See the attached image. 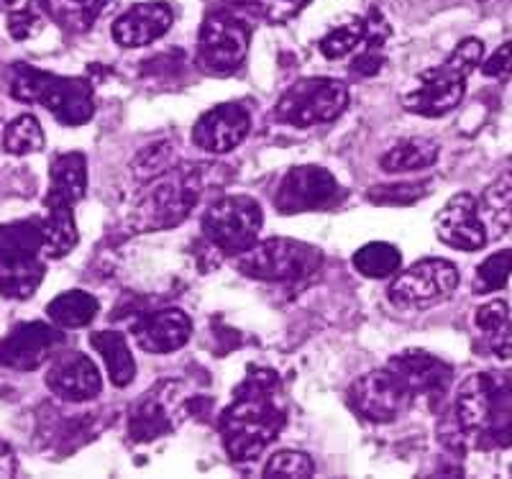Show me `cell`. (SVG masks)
Listing matches in <instances>:
<instances>
[{"label": "cell", "instance_id": "1", "mask_svg": "<svg viewBox=\"0 0 512 479\" xmlns=\"http://www.w3.org/2000/svg\"><path fill=\"white\" fill-rule=\"evenodd\" d=\"M285 423L287 398L280 377L272 369H254L233 392L218 428L233 462H251L280 436Z\"/></svg>", "mask_w": 512, "mask_h": 479}, {"label": "cell", "instance_id": "2", "mask_svg": "<svg viewBox=\"0 0 512 479\" xmlns=\"http://www.w3.org/2000/svg\"><path fill=\"white\" fill-rule=\"evenodd\" d=\"M456 426L461 439L479 449L512 446V372H477L456 395Z\"/></svg>", "mask_w": 512, "mask_h": 479}, {"label": "cell", "instance_id": "3", "mask_svg": "<svg viewBox=\"0 0 512 479\" xmlns=\"http://www.w3.org/2000/svg\"><path fill=\"white\" fill-rule=\"evenodd\" d=\"M203 193V172L195 164L169 167L162 175L146 180L144 190L134 198L128 223L139 234L167 231L187 221Z\"/></svg>", "mask_w": 512, "mask_h": 479}, {"label": "cell", "instance_id": "4", "mask_svg": "<svg viewBox=\"0 0 512 479\" xmlns=\"http://www.w3.org/2000/svg\"><path fill=\"white\" fill-rule=\"evenodd\" d=\"M6 82L11 98L47 108L62 126H82L95 116L93 85L82 77L52 75L16 62L8 67Z\"/></svg>", "mask_w": 512, "mask_h": 479}, {"label": "cell", "instance_id": "5", "mask_svg": "<svg viewBox=\"0 0 512 479\" xmlns=\"http://www.w3.org/2000/svg\"><path fill=\"white\" fill-rule=\"evenodd\" d=\"M482 57V41L464 39L441 67H431V70L420 72L418 85L402 98L405 108L425 118H438L451 113L459 106L461 98H464L466 77L482 65Z\"/></svg>", "mask_w": 512, "mask_h": 479}, {"label": "cell", "instance_id": "6", "mask_svg": "<svg viewBox=\"0 0 512 479\" xmlns=\"http://www.w3.org/2000/svg\"><path fill=\"white\" fill-rule=\"evenodd\" d=\"M44 231L39 218L11 221L0 226V295L26 300L39 290L44 264Z\"/></svg>", "mask_w": 512, "mask_h": 479}, {"label": "cell", "instance_id": "7", "mask_svg": "<svg viewBox=\"0 0 512 479\" xmlns=\"http://www.w3.org/2000/svg\"><path fill=\"white\" fill-rule=\"evenodd\" d=\"M236 264L246 277L282 285H303L320 272L323 254L315 246L295 239H267L254 244L249 252L236 257Z\"/></svg>", "mask_w": 512, "mask_h": 479}, {"label": "cell", "instance_id": "8", "mask_svg": "<svg viewBox=\"0 0 512 479\" xmlns=\"http://www.w3.org/2000/svg\"><path fill=\"white\" fill-rule=\"evenodd\" d=\"M262 205L249 195H226L210 205L203 216V234L213 249L228 257H241L256 244L262 231Z\"/></svg>", "mask_w": 512, "mask_h": 479}, {"label": "cell", "instance_id": "9", "mask_svg": "<svg viewBox=\"0 0 512 479\" xmlns=\"http://www.w3.org/2000/svg\"><path fill=\"white\" fill-rule=\"evenodd\" d=\"M349 106V90L331 77H308L285 90L274 118L295 129H310L315 123L336 121Z\"/></svg>", "mask_w": 512, "mask_h": 479}, {"label": "cell", "instance_id": "10", "mask_svg": "<svg viewBox=\"0 0 512 479\" xmlns=\"http://www.w3.org/2000/svg\"><path fill=\"white\" fill-rule=\"evenodd\" d=\"M251 29L233 13H210L200 26L198 65L210 75H231L244 65Z\"/></svg>", "mask_w": 512, "mask_h": 479}, {"label": "cell", "instance_id": "11", "mask_svg": "<svg viewBox=\"0 0 512 479\" xmlns=\"http://www.w3.org/2000/svg\"><path fill=\"white\" fill-rule=\"evenodd\" d=\"M456 287H459V269L454 262L423 259V262H415L413 267L400 272L392 280L387 295H390V303L395 308L410 310L451 298Z\"/></svg>", "mask_w": 512, "mask_h": 479}, {"label": "cell", "instance_id": "12", "mask_svg": "<svg viewBox=\"0 0 512 479\" xmlns=\"http://www.w3.org/2000/svg\"><path fill=\"white\" fill-rule=\"evenodd\" d=\"M341 198V185L328 170L318 164H303L292 167L282 177L277 193H274V205L282 216H295V213L326 211Z\"/></svg>", "mask_w": 512, "mask_h": 479}, {"label": "cell", "instance_id": "13", "mask_svg": "<svg viewBox=\"0 0 512 479\" xmlns=\"http://www.w3.org/2000/svg\"><path fill=\"white\" fill-rule=\"evenodd\" d=\"M349 403L361 418L372 423H390L397 415L405 413L413 403V395L402 380L387 369H374L349 387Z\"/></svg>", "mask_w": 512, "mask_h": 479}, {"label": "cell", "instance_id": "14", "mask_svg": "<svg viewBox=\"0 0 512 479\" xmlns=\"http://www.w3.org/2000/svg\"><path fill=\"white\" fill-rule=\"evenodd\" d=\"M64 346V333L41 321L18 323L0 339V367L16 372H34L47 364Z\"/></svg>", "mask_w": 512, "mask_h": 479}, {"label": "cell", "instance_id": "15", "mask_svg": "<svg viewBox=\"0 0 512 479\" xmlns=\"http://www.w3.org/2000/svg\"><path fill=\"white\" fill-rule=\"evenodd\" d=\"M251 118L244 106L239 103H223V106L210 108L198 118L192 129L195 147L210 154H226L239 147L249 136Z\"/></svg>", "mask_w": 512, "mask_h": 479}, {"label": "cell", "instance_id": "16", "mask_svg": "<svg viewBox=\"0 0 512 479\" xmlns=\"http://www.w3.org/2000/svg\"><path fill=\"white\" fill-rule=\"evenodd\" d=\"M436 234L443 244L461 252H479L489 241V234L479 218L477 198L472 193H456L448 200L436 221Z\"/></svg>", "mask_w": 512, "mask_h": 479}, {"label": "cell", "instance_id": "17", "mask_svg": "<svg viewBox=\"0 0 512 479\" xmlns=\"http://www.w3.org/2000/svg\"><path fill=\"white\" fill-rule=\"evenodd\" d=\"M47 387L52 395L67 403H88L100 395V372L95 362L80 351H64L52 359L47 372Z\"/></svg>", "mask_w": 512, "mask_h": 479}, {"label": "cell", "instance_id": "18", "mask_svg": "<svg viewBox=\"0 0 512 479\" xmlns=\"http://www.w3.org/2000/svg\"><path fill=\"white\" fill-rule=\"evenodd\" d=\"M387 367L400 377L402 385L408 387L413 400L428 398L436 405L446 395L448 385H451V367L433 357V354H428V351H402L395 359H390Z\"/></svg>", "mask_w": 512, "mask_h": 479}, {"label": "cell", "instance_id": "19", "mask_svg": "<svg viewBox=\"0 0 512 479\" xmlns=\"http://www.w3.org/2000/svg\"><path fill=\"white\" fill-rule=\"evenodd\" d=\"M192 336V321L180 308H162L146 313L134 323L136 346L146 354H172Z\"/></svg>", "mask_w": 512, "mask_h": 479}, {"label": "cell", "instance_id": "20", "mask_svg": "<svg viewBox=\"0 0 512 479\" xmlns=\"http://www.w3.org/2000/svg\"><path fill=\"white\" fill-rule=\"evenodd\" d=\"M172 21H175V13L167 3H139L118 16L113 24V39L123 49L149 47L167 34Z\"/></svg>", "mask_w": 512, "mask_h": 479}, {"label": "cell", "instance_id": "21", "mask_svg": "<svg viewBox=\"0 0 512 479\" xmlns=\"http://www.w3.org/2000/svg\"><path fill=\"white\" fill-rule=\"evenodd\" d=\"M177 385L157 387L131 410V421H128V433L131 439L146 444V441L162 439L167 433L175 431V413H180V398L175 395Z\"/></svg>", "mask_w": 512, "mask_h": 479}, {"label": "cell", "instance_id": "22", "mask_svg": "<svg viewBox=\"0 0 512 479\" xmlns=\"http://www.w3.org/2000/svg\"><path fill=\"white\" fill-rule=\"evenodd\" d=\"M88 190V159L80 152L57 154L49 164V193L44 203L75 208Z\"/></svg>", "mask_w": 512, "mask_h": 479}, {"label": "cell", "instance_id": "23", "mask_svg": "<svg viewBox=\"0 0 512 479\" xmlns=\"http://www.w3.org/2000/svg\"><path fill=\"white\" fill-rule=\"evenodd\" d=\"M477 205L489 239L507 234V228L512 226V164L492 185H487Z\"/></svg>", "mask_w": 512, "mask_h": 479}, {"label": "cell", "instance_id": "24", "mask_svg": "<svg viewBox=\"0 0 512 479\" xmlns=\"http://www.w3.org/2000/svg\"><path fill=\"white\" fill-rule=\"evenodd\" d=\"M41 231H44V254L49 259H62L72 252L80 241L72 205H52L44 203V218Z\"/></svg>", "mask_w": 512, "mask_h": 479}, {"label": "cell", "instance_id": "25", "mask_svg": "<svg viewBox=\"0 0 512 479\" xmlns=\"http://www.w3.org/2000/svg\"><path fill=\"white\" fill-rule=\"evenodd\" d=\"M90 346L100 354L105 369L111 374V382L116 387H126L136 377L134 354L128 349V341L118 331H95L90 333Z\"/></svg>", "mask_w": 512, "mask_h": 479}, {"label": "cell", "instance_id": "26", "mask_svg": "<svg viewBox=\"0 0 512 479\" xmlns=\"http://www.w3.org/2000/svg\"><path fill=\"white\" fill-rule=\"evenodd\" d=\"M382 18L377 13H372L369 18H351L349 24L338 26V29L328 31L323 39H320L318 49L326 59H344L349 54H354L356 49H364V44L369 41V36L379 29Z\"/></svg>", "mask_w": 512, "mask_h": 479}, {"label": "cell", "instance_id": "27", "mask_svg": "<svg viewBox=\"0 0 512 479\" xmlns=\"http://www.w3.org/2000/svg\"><path fill=\"white\" fill-rule=\"evenodd\" d=\"M441 154V147H438L433 139H405L400 144L390 149L379 159L384 172H392V175H400V172H418L433 167Z\"/></svg>", "mask_w": 512, "mask_h": 479}, {"label": "cell", "instance_id": "28", "mask_svg": "<svg viewBox=\"0 0 512 479\" xmlns=\"http://www.w3.org/2000/svg\"><path fill=\"white\" fill-rule=\"evenodd\" d=\"M474 323L487 336V346L495 351V357H512V316L510 305L505 300H489V303H484L477 310Z\"/></svg>", "mask_w": 512, "mask_h": 479}, {"label": "cell", "instance_id": "29", "mask_svg": "<svg viewBox=\"0 0 512 479\" xmlns=\"http://www.w3.org/2000/svg\"><path fill=\"white\" fill-rule=\"evenodd\" d=\"M41 11L64 31L82 34L100 18L105 0H36Z\"/></svg>", "mask_w": 512, "mask_h": 479}, {"label": "cell", "instance_id": "30", "mask_svg": "<svg viewBox=\"0 0 512 479\" xmlns=\"http://www.w3.org/2000/svg\"><path fill=\"white\" fill-rule=\"evenodd\" d=\"M98 310L100 303L95 295L85 293V290H70V293L57 295L47 305V316L59 328H82L95 321Z\"/></svg>", "mask_w": 512, "mask_h": 479}, {"label": "cell", "instance_id": "31", "mask_svg": "<svg viewBox=\"0 0 512 479\" xmlns=\"http://www.w3.org/2000/svg\"><path fill=\"white\" fill-rule=\"evenodd\" d=\"M351 262L359 275L369 277V280H384L400 269L402 254L397 246L387 244V241H372V244L361 246Z\"/></svg>", "mask_w": 512, "mask_h": 479}, {"label": "cell", "instance_id": "32", "mask_svg": "<svg viewBox=\"0 0 512 479\" xmlns=\"http://www.w3.org/2000/svg\"><path fill=\"white\" fill-rule=\"evenodd\" d=\"M3 149L13 157H24L44 149V131H41L39 118L24 113V116L13 118L3 131Z\"/></svg>", "mask_w": 512, "mask_h": 479}, {"label": "cell", "instance_id": "33", "mask_svg": "<svg viewBox=\"0 0 512 479\" xmlns=\"http://www.w3.org/2000/svg\"><path fill=\"white\" fill-rule=\"evenodd\" d=\"M512 275V249H505V252H497L492 257L484 259L477 267V275H474L472 290L477 295L497 293L502 287L510 282Z\"/></svg>", "mask_w": 512, "mask_h": 479}, {"label": "cell", "instance_id": "34", "mask_svg": "<svg viewBox=\"0 0 512 479\" xmlns=\"http://www.w3.org/2000/svg\"><path fill=\"white\" fill-rule=\"evenodd\" d=\"M315 464L303 451H277L264 467V477H313Z\"/></svg>", "mask_w": 512, "mask_h": 479}, {"label": "cell", "instance_id": "35", "mask_svg": "<svg viewBox=\"0 0 512 479\" xmlns=\"http://www.w3.org/2000/svg\"><path fill=\"white\" fill-rule=\"evenodd\" d=\"M44 16L47 13L41 11L39 3H26L21 8H11V13H8V34L16 41L31 39L44 26Z\"/></svg>", "mask_w": 512, "mask_h": 479}, {"label": "cell", "instance_id": "36", "mask_svg": "<svg viewBox=\"0 0 512 479\" xmlns=\"http://www.w3.org/2000/svg\"><path fill=\"white\" fill-rule=\"evenodd\" d=\"M425 182H402V185H382L369 190L374 205H413L425 195Z\"/></svg>", "mask_w": 512, "mask_h": 479}, {"label": "cell", "instance_id": "37", "mask_svg": "<svg viewBox=\"0 0 512 479\" xmlns=\"http://www.w3.org/2000/svg\"><path fill=\"white\" fill-rule=\"evenodd\" d=\"M308 3L310 0H249V6L269 24H285L303 11Z\"/></svg>", "mask_w": 512, "mask_h": 479}, {"label": "cell", "instance_id": "38", "mask_svg": "<svg viewBox=\"0 0 512 479\" xmlns=\"http://www.w3.org/2000/svg\"><path fill=\"white\" fill-rule=\"evenodd\" d=\"M169 164H172V149H169V144H157V147H146L136 157L134 170L141 180H152V177L169 170Z\"/></svg>", "mask_w": 512, "mask_h": 479}, {"label": "cell", "instance_id": "39", "mask_svg": "<svg viewBox=\"0 0 512 479\" xmlns=\"http://www.w3.org/2000/svg\"><path fill=\"white\" fill-rule=\"evenodd\" d=\"M482 72L487 77H497V80H507L512 77V41L502 44L492 57L482 65Z\"/></svg>", "mask_w": 512, "mask_h": 479}, {"label": "cell", "instance_id": "40", "mask_svg": "<svg viewBox=\"0 0 512 479\" xmlns=\"http://www.w3.org/2000/svg\"><path fill=\"white\" fill-rule=\"evenodd\" d=\"M13 474H16V456H13L11 446L0 441V479L13 477Z\"/></svg>", "mask_w": 512, "mask_h": 479}, {"label": "cell", "instance_id": "41", "mask_svg": "<svg viewBox=\"0 0 512 479\" xmlns=\"http://www.w3.org/2000/svg\"><path fill=\"white\" fill-rule=\"evenodd\" d=\"M16 6V0H0V8H11Z\"/></svg>", "mask_w": 512, "mask_h": 479}, {"label": "cell", "instance_id": "42", "mask_svg": "<svg viewBox=\"0 0 512 479\" xmlns=\"http://www.w3.org/2000/svg\"><path fill=\"white\" fill-rule=\"evenodd\" d=\"M510 472H512V467H510Z\"/></svg>", "mask_w": 512, "mask_h": 479}]
</instances>
